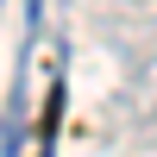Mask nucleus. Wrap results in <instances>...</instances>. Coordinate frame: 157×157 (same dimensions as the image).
Returning <instances> with one entry per match:
<instances>
[]
</instances>
